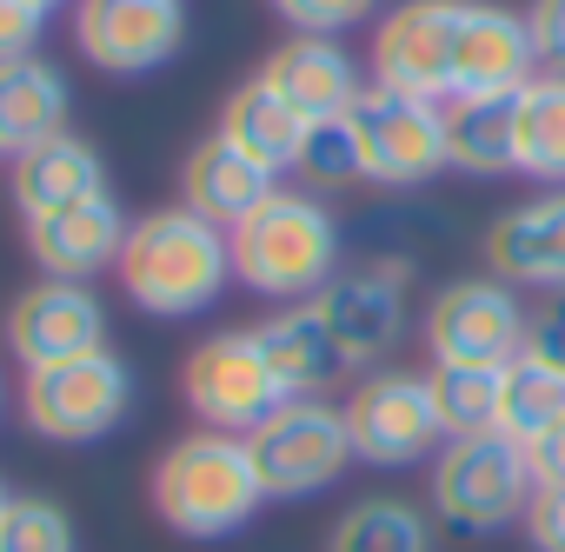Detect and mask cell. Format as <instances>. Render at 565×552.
<instances>
[{
	"label": "cell",
	"instance_id": "6da1fadb",
	"mask_svg": "<svg viewBox=\"0 0 565 552\" xmlns=\"http://www.w3.org/2000/svg\"><path fill=\"white\" fill-rule=\"evenodd\" d=\"M120 287L153 320H193L233 287V240L226 226L200 220L193 206H153L127 226L120 246Z\"/></svg>",
	"mask_w": 565,
	"mask_h": 552
},
{
	"label": "cell",
	"instance_id": "7a4b0ae2",
	"mask_svg": "<svg viewBox=\"0 0 565 552\" xmlns=\"http://www.w3.org/2000/svg\"><path fill=\"white\" fill-rule=\"evenodd\" d=\"M226 240H233V280L279 307L313 300L340 273V220L313 187H273Z\"/></svg>",
	"mask_w": 565,
	"mask_h": 552
},
{
	"label": "cell",
	"instance_id": "3957f363",
	"mask_svg": "<svg viewBox=\"0 0 565 552\" xmlns=\"http://www.w3.org/2000/svg\"><path fill=\"white\" fill-rule=\"evenodd\" d=\"M147 499L160 512L167 532L180 539H233L239 526L259 519L266 506V486H259V466H253V446L239 433H180L160 459H153V479H147Z\"/></svg>",
	"mask_w": 565,
	"mask_h": 552
},
{
	"label": "cell",
	"instance_id": "277c9868",
	"mask_svg": "<svg viewBox=\"0 0 565 552\" xmlns=\"http://www.w3.org/2000/svg\"><path fill=\"white\" fill-rule=\"evenodd\" d=\"M539 479H532V459L519 439L505 433H472V439H446L433 453V479H426V499H433V519L452 526V532H505L525 519Z\"/></svg>",
	"mask_w": 565,
	"mask_h": 552
},
{
	"label": "cell",
	"instance_id": "5b68a950",
	"mask_svg": "<svg viewBox=\"0 0 565 552\" xmlns=\"http://www.w3.org/2000/svg\"><path fill=\"white\" fill-rule=\"evenodd\" d=\"M21 420L47 446H94L134 420V367L114 347L34 367L21 380Z\"/></svg>",
	"mask_w": 565,
	"mask_h": 552
},
{
	"label": "cell",
	"instance_id": "8992f818",
	"mask_svg": "<svg viewBox=\"0 0 565 552\" xmlns=\"http://www.w3.org/2000/svg\"><path fill=\"white\" fill-rule=\"evenodd\" d=\"M347 433H353V459L380 466V473H406L426 466L446 446L439 406H433V380L406 373V367H373L353 380L347 393Z\"/></svg>",
	"mask_w": 565,
	"mask_h": 552
},
{
	"label": "cell",
	"instance_id": "52a82bcc",
	"mask_svg": "<svg viewBox=\"0 0 565 552\" xmlns=\"http://www.w3.org/2000/svg\"><path fill=\"white\" fill-rule=\"evenodd\" d=\"M253 466L266 499H313L333 492L353 466V433H347V406L333 400H287L266 426L246 433Z\"/></svg>",
	"mask_w": 565,
	"mask_h": 552
},
{
	"label": "cell",
	"instance_id": "ba28073f",
	"mask_svg": "<svg viewBox=\"0 0 565 552\" xmlns=\"http://www.w3.org/2000/svg\"><path fill=\"white\" fill-rule=\"evenodd\" d=\"M180 393H186V413L206 433H239V439L287 406V386H279V373L266 367L253 327L200 340L186 353V367H180Z\"/></svg>",
	"mask_w": 565,
	"mask_h": 552
},
{
	"label": "cell",
	"instance_id": "9c48e42d",
	"mask_svg": "<svg viewBox=\"0 0 565 552\" xmlns=\"http://www.w3.org/2000/svg\"><path fill=\"white\" fill-rule=\"evenodd\" d=\"M525 320L532 307L519 300V287L479 273V280H452L426 300L419 333L433 367H512L525 353Z\"/></svg>",
	"mask_w": 565,
	"mask_h": 552
},
{
	"label": "cell",
	"instance_id": "30bf717a",
	"mask_svg": "<svg viewBox=\"0 0 565 552\" xmlns=\"http://www.w3.org/2000/svg\"><path fill=\"white\" fill-rule=\"evenodd\" d=\"M360 173L373 187H426L452 167L446 153V100H413L393 87H366L353 107Z\"/></svg>",
	"mask_w": 565,
	"mask_h": 552
},
{
	"label": "cell",
	"instance_id": "8fae6325",
	"mask_svg": "<svg viewBox=\"0 0 565 552\" xmlns=\"http://www.w3.org/2000/svg\"><path fill=\"white\" fill-rule=\"evenodd\" d=\"M313 307H320V320H327V333H333L353 380L386 367L399 353V340H406V320H413L399 266H347L313 294Z\"/></svg>",
	"mask_w": 565,
	"mask_h": 552
},
{
	"label": "cell",
	"instance_id": "7c38bea8",
	"mask_svg": "<svg viewBox=\"0 0 565 552\" xmlns=\"http://www.w3.org/2000/svg\"><path fill=\"white\" fill-rule=\"evenodd\" d=\"M74 47L114 74H160L186 47V8L180 0H74Z\"/></svg>",
	"mask_w": 565,
	"mask_h": 552
},
{
	"label": "cell",
	"instance_id": "4fadbf2b",
	"mask_svg": "<svg viewBox=\"0 0 565 552\" xmlns=\"http://www.w3.org/2000/svg\"><path fill=\"white\" fill-rule=\"evenodd\" d=\"M466 0H399L373 34V87L446 100L452 94V41Z\"/></svg>",
	"mask_w": 565,
	"mask_h": 552
},
{
	"label": "cell",
	"instance_id": "5bb4252c",
	"mask_svg": "<svg viewBox=\"0 0 565 552\" xmlns=\"http://www.w3.org/2000/svg\"><path fill=\"white\" fill-rule=\"evenodd\" d=\"M0 340L21 360V373L54 367V360H81V353L107 347V307L87 280H41L8 307Z\"/></svg>",
	"mask_w": 565,
	"mask_h": 552
},
{
	"label": "cell",
	"instance_id": "9a60e30c",
	"mask_svg": "<svg viewBox=\"0 0 565 552\" xmlns=\"http://www.w3.org/2000/svg\"><path fill=\"white\" fill-rule=\"evenodd\" d=\"M259 81H266L279 100H287L307 127L347 120V114L360 107V94L373 87V81L360 74V61H353L333 34H287V41L266 54Z\"/></svg>",
	"mask_w": 565,
	"mask_h": 552
},
{
	"label": "cell",
	"instance_id": "2e32d148",
	"mask_svg": "<svg viewBox=\"0 0 565 552\" xmlns=\"http://www.w3.org/2000/svg\"><path fill=\"white\" fill-rule=\"evenodd\" d=\"M486 266L505 287L565 294V187H545V193L505 206L486 226Z\"/></svg>",
	"mask_w": 565,
	"mask_h": 552
},
{
	"label": "cell",
	"instance_id": "e0dca14e",
	"mask_svg": "<svg viewBox=\"0 0 565 552\" xmlns=\"http://www.w3.org/2000/svg\"><path fill=\"white\" fill-rule=\"evenodd\" d=\"M127 213L114 193H94V200H74L61 213H34L28 220V253L47 280H100L107 266H120V246H127Z\"/></svg>",
	"mask_w": 565,
	"mask_h": 552
},
{
	"label": "cell",
	"instance_id": "ac0fdd59",
	"mask_svg": "<svg viewBox=\"0 0 565 552\" xmlns=\"http://www.w3.org/2000/svg\"><path fill=\"white\" fill-rule=\"evenodd\" d=\"M532 74H539V54H532V34H525V14L499 8V0H466L459 41H452V94L446 100L519 94Z\"/></svg>",
	"mask_w": 565,
	"mask_h": 552
},
{
	"label": "cell",
	"instance_id": "d6986e66",
	"mask_svg": "<svg viewBox=\"0 0 565 552\" xmlns=\"http://www.w3.org/2000/svg\"><path fill=\"white\" fill-rule=\"evenodd\" d=\"M279 187V173H266L259 160H246L233 140H220V134H206V140H193L186 147V160H180V206H193L200 220H213V226H239L266 193Z\"/></svg>",
	"mask_w": 565,
	"mask_h": 552
},
{
	"label": "cell",
	"instance_id": "ffe728a7",
	"mask_svg": "<svg viewBox=\"0 0 565 552\" xmlns=\"http://www.w3.org/2000/svg\"><path fill=\"white\" fill-rule=\"evenodd\" d=\"M253 333H259L266 367L279 373V386H287V400H327V393L347 380V360H340V347H333V333H327V320H320L313 300L279 307V314L259 320Z\"/></svg>",
	"mask_w": 565,
	"mask_h": 552
},
{
	"label": "cell",
	"instance_id": "44dd1931",
	"mask_svg": "<svg viewBox=\"0 0 565 552\" xmlns=\"http://www.w3.org/2000/svg\"><path fill=\"white\" fill-rule=\"evenodd\" d=\"M94 193H107V160H100V147L87 134L67 127V134L41 140V147L14 153V206H21V220L61 213L74 200H94Z\"/></svg>",
	"mask_w": 565,
	"mask_h": 552
},
{
	"label": "cell",
	"instance_id": "7402d4cb",
	"mask_svg": "<svg viewBox=\"0 0 565 552\" xmlns=\"http://www.w3.org/2000/svg\"><path fill=\"white\" fill-rule=\"evenodd\" d=\"M213 134L233 140V147H239L246 160H259L266 173H300V153H307V134H313V127L253 74V81H239V87L226 94Z\"/></svg>",
	"mask_w": 565,
	"mask_h": 552
},
{
	"label": "cell",
	"instance_id": "603a6c76",
	"mask_svg": "<svg viewBox=\"0 0 565 552\" xmlns=\"http://www.w3.org/2000/svg\"><path fill=\"white\" fill-rule=\"evenodd\" d=\"M67 114H74V94H67V74L54 61L28 54V61L0 67V153L8 160L67 134Z\"/></svg>",
	"mask_w": 565,
	"mask_h": 552
},
{
	"label": "cell",
	"instance_id": "cb8c5ba5",
	"mask_svg": "<svg viewBox=\"0 0 565 552\" xmlns=\"http://www.w3.org/2000/svg\"><path fill=\"white\" fill-rule=\"evenodd\" d=\"M512 173L565 187V74H532L512 94Z\"/></svg>",
	"mask_w": 565,
	"mask_h": 552
},
{
	"label": "cell",
	"instance_id": "d4e9b609",
	"mask_svg": "<svg viewBox=\"0 0 565 552\" xmlns=\"http://www.w3.org/2000/svg\"><path fill=\"white\" fill-rule=\"evenodd\" d=\"M433 506L406 492H366L333 519L327 552H433Z\"/></svg>",
	"mask_w": 565,
	"mask_h": 552
},
{
	"label": "cell",
	"instance_id": "484cf974",
	"mask_svg": "<svg viewBox=\"0 0 565 552\" xmlns=\"http://www.w3.org/2000/svg\"><path fill=\"white\" fill-rule=\"evenodd\" d=\"M446 153L459 173H512V94L446 100Z\"/></svg>",
	"mask_w": 565,
	"mask_h": 552
},
{
	"label": "cell",
	"instance_id": "4316f807",
	"mask_svg": "<svg viewBox=\"0 0 565 552\" xmlns=\"http://www.w3.org/2000/svg\"><path fill=\"white\" fill-rule=\"evenodd\" d=\"M433 406L446 439H472V433H499V386L505 367H433Z\"/></svg>",
	"mask_w": 565,
	"mask_h": 552
},
{
	"label": "cell",
	"instance_id": "83f0119b",
	"mask_svg": "<svg viewBox=\"0 0 565 552\" xmlns=\"http://www.w3.org/2000/svg\"><path fill=\"white\" fill-rule=\"evenodd\" d=\"M552 420H565V373L539 367V360H512L505 367V386H499V433L532 446Z\"/></svg>",
	"mask_w": 565,
	"mask_h": 552
},
{
	"label": "cell",
	"instance_id": "f1b7e54d",
	"mask_svg": "<svg viewBox=\"0 0 565 552\" xmlns=\"http://www.w3.org/2000/svg\"><path fill=\"white\" fill-rule=\"evenodd\" d=\"M0 552H81L67 506L47 492H14L0 512Z\"/></svg>",
	"mask_w": 565,
	"mask_h": 552
},
{
	"label": "cell",
	"instance_id": "f546056e",
	"mask_svg": "<svg viewBox=\"0 0 565 552\" xmlns=\"http://www.w3.org/2000/svg\"><path fill=\"white\" fill-rule=\"evenodd\" d=\"M300 180L313 187H347V180H366L360 173V140H353V114L347 120H327L307 134V153H300Z\"/></svg>",
	"mask_w": 565,
	"mask_h": 552
},
{
	"label": "cell",
	"instance_id": "4dcf8cb0",
	"mask_svg": "<svg viewBox=\"0 0 565 552\" xmlns=\"http://www.w3.org/2000/svg\"><path fill=\"white\" fill-rule=\"evenodd\" d=\"M266 8L287 21L294 34H353L360 21H373L380 14V0H266Z\"/></svg>",
	"mask_w": 565,
	"mask_h": 552
},
{
	"label": "cell",
	"instance_id": "1f68e13d",
	"mask_svg": "<svg viewBox=\"0 0 565 552\" xmlns=\"http://www.w3.org/2000/svg\"><path fill=\"white\" fill-rule=\"evenodd\" d=\"M525 360L565 373V294H539V307L525 320Z\"/></svg>",
	"mask_w": 565,
	"mask_h": 552
},
{
	"label": "cell",
	"instance_id": "d6a6232c",
	"mask_svg": "<svg viewBox=\"0 0 565 552\" xmlns=\"http://www.w3.org/2000/svg\"><path fill=\"white\" fill-rule=\"evenodd\" d=\"M47 34V8H34V0H0V67L8 61H28Z\"/></svg>",
	"mask_w": 565,
	"mask_h": 552
},
{
	"label": "cell",
	"instance_id": "836d02e7",
	"mask_svg": "<svg viewBox=\"0 0 565 552\" xmlns=\"http://www.w3.org/2000/svg\"><path fill=\"white\" fill-rule=\"evenodd\" d=\"M525 34H532L539 74H565V0H532V8H525Z\"/></svg>",
	"mask_w": 565,
	"mask_h": 552
},
{
	"label": "cell",
	"instance_id": "e575fe53",
	"mask_svg": "<svg viewBox=\"0 0 565 552\" xmlns=\"http://www.w3.org/2000/svg\"><path fill=\"white\" fill-rule=\"evenodd\" d=\"M519 526H525L532 552H565V486H539Z\"/></svg>",
	"mask_w": 565,
	"mask_h": 552
},
{
	"label": "cell",
	"instance_id": "d590c367",
	"mask_svg": "<svg viewBox=\"0 0 565 552\" xmlns=\"http://www.w3.org/2000/svg\"><path fill=\"white\" fill-rule=\"evenodd\" d=\"M525 459H532V479H539V486H565V420H552V426L525 446Z\"/></svg>",
	"mask_w": 565,
	"mask_h": 552
},
{
	"label": "cell",
	"instance_id": "8d00e7d4",
	"mask_svg": "<svg viewBox=\"0 0 565 552\" xmlns=\"http://www.w3.org/2000/svg\"><path fill=\"white\" fill-rule=\"evenodd\" d=\"M34 8H47V14H54V8H67V0H34Z\"/></svg>",
	"mask_w": 565,
	"mask_h": 552
},
{
	"label": "cell",
	"instance_id": "74e56055",
	"mask_svg": "<svg viewBox=\"0 0 565 552\" xmlns=\"http://www.w3.org/2000/svg\"><path fill=\"white\" fill-rule=\"evenodd\" d=\"M8 499H14V492H8V479H0V512H8Z\"/></svg>",
	"mask_w": 565,
	"mask_h": 552
},
{
	"label": "cell",
	"instance_id": "f35d334b",
	"mask_svg": "<svg viewBox=\"0 0 565 552\" xmlns=\"http://www.w3.org/2000/svg\"><path fill=\"white\" fill-rule=\"evenodd\" d=\"M0 406H8V373H0Z\"/></svg>",
	"mask_w": 565,
	"mask_h": 552
}]
</instances>
